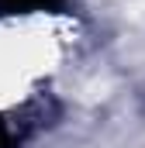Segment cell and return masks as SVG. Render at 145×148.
<instances>
[{"instance_id": "cell-1", "label": "cell", "mask_w": 145, "mask_h": 148, "mask_svg": "<svg viewBox=\"0 0 145 148\" xmlns=\"http://www.w3.org/2000/svg\"><path fill=\"white\" fill-rule=\"evenodd\" d=\"M7 7H35V3H48V0H3Z\"/></svg>"}]
</instances>
